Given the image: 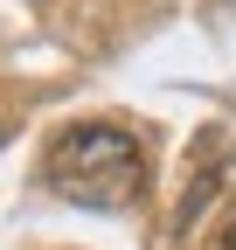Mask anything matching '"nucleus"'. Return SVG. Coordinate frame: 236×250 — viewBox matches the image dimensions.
I'll return each instance as SVG.
<instances>
[{"mask_svg":"<svg viewBox=\"0 0 236 250\" xmlns=\"http://www.w3.org/2000/svg\"><path fill=\"white\" fill-rule=\"evenodd\" d=\"M49 188L77 208H132L146 195V153L125 125H70L49 146Z\"/></svg>","mask_w":236,"mask_h":250,"instance_id":"1","label":"nucleus"},{"mask_svg":"<svg viewBox=\"0 0 236 250\" xmlns=\"http://www.w3.org/2000/svg\"><path fill=\"white\" fill-rule=\"evenodd\" d=\"M222 250H236V215H229V229H222Z\"/></svg>","mask_w":236,"mask_h":250,"instance_id":"2","label":"nucleus"}]
</instances>
